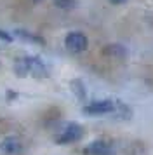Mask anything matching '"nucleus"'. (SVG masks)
Masks as SVG:
<instances>
[{
  "label": "nucleus",
  "instance_id": "1",
  "mask_svg": "<svg viewBox=\"0 0 153 155\" xmlns=\"http://www.w3.org/2000/svg\"><path fill=\"white\" fill-rule=\"evenodd\" d=\"M14 70H16V75H19V77H24L26 73H31L33 77H38V78L47 77L45 64L40 61V58H35V56L21 58L19 61H16Z\"/></svg>",
  "mask_w": 153,
  "mask_h": 155
},
{
  "label": "nucleus",
  "instance_id": "2",
  "mask_svg": "<svg viewBox=\"0 0 153 155\" xmlns=\"http://www.w3.org/2000/svg\"><path fill=\"white\" fill-rule=\"evenodd\" d=\"M117 108V103L111 99H101V101H92L89 105L83 106V112L87 115H106V113H113Z\"/></svg>",
  "mask_w": 153,
  "mask_h": 155
},
{
  "label": "nucleus",
  "instance_id": "3",
  "mask_svg": "<svg viewBox=\"0 0 153 155\" xmlns=\"http://www.w3.org/2000/svg\"><path fill=\"white\" fill-rule=\"evenodd\" d=\"M82 136H83V129L80 124H68L63 129V133L56 138V143H59V145L75 143V141L82 140Z\"/></svg>",
  "mask_w": 153,
  "mask_h": 155
},
{
  "label": "nucleus",
  "instance_id": "4",
  "mask_svg": "<svg viewBox=\"0 0 153 155\" xmlns=\"http://www.w3.org/2000/svg\"><path fill=\"white\" fill-rule=\"evenodd\" d=\"M64 44H66V49L70 52L80 54V52H83V51L87 49V44L89 42H87V37L83 35V33H80V31H71V33L66 35Z\"/></svg>",
  "mask_w": 153,
  "mask_h": 155
},
{
  "label": "nucleus",
  "instance_id": "5",
  "mask_svg": "<svg viewBox=\"0 0 153 155\" xmlns=\"http://www.w3.org/2000/svg\"><path fill=\"white\" fill-rule=\"evenodd\" d=\"M83 153L85 155H115V148H113V145H111L110 141L96 140L85 147Z\"/></svg>",
  "mask_w": 153,
  "mask_h": 155
},
{
  "label": "nucleus",
  "instance_id": "6",
  "mask_svg": "<svg viewBox=\"0 0 153 155\" xmlns=\"http://www.w3.org/2000/svg\"><path fill=\"white\" fill-rule=\"evenodd\" d=\"M0 150L5 155H19L23 152V145H21V141L16 136H7L5 140L2 141Z\"/></svg>",
  "mask_w": 153,
  "mask_h": 155
},
{
  "label": "nucleus",
  "instance_id": "7",
  "mask_svg": "<svg viewBox=\"0 0 153 155\" xmlns=\"http://www.w3.org/2000/svg\"><path fill=\"white\" fill-rule=\"evenodd\" d=\"M104 54H111V56H124L125 54V49L122 47V45H118V44H111V45H108L106 49H104Z\"/></svg>",
  "mask_w": 153,
  "mask_h": 155
},
{
  "label": "nucleus",
  "instance_id": "8",
  "mask_svg": "<svg viewBox=\"0 0 153 155\" xmlns=\"http://www.w3.org/2000/svg\"><path fill=\"white\" fill-rule=\"evenodd\" d=\"M71 89H76L78 98L83 99V87H82V82H80V80H73V82H71Z\"/></svg>",
  "mask_w": 153,
  "mask_h": 155
},
{
  "label": "nucleus",
  "instance_id": "9",
  "mask_svg": "<svg viewBox=\"0 0 153 155\" xmlns=\"http://www.w3.org/2000/svg\"><path fill=\"white\" fill-rule=\"evenodd\" d=\"M56 5H57V7H66V9L75 7L73 0H56Z\"/></svg>",
  "mask_w": 153,
  "mask_h": 155
},
{
  "label": "nucleus",
  "instance_id": "10",
  "mask_svg": "<svg viewBox=\"0 0 153 155\" xmlns=\"http://www.w3.org/2000/svg\"><path fill=\"white\" fill-rule=\"evenodd\" d=\"M0 38H2V40H5V42H11V40H12V37L9 35V33H5V31H4V33L0 31Z\"/></svg>",
  "mask_w": 153,
  "mask_h": 155
},
{
  "label": "nucleus",
  "instance_id": "11",
  "mask_svg": "<svg viewBox=\"0 0 153 155\" xmlns=\"http://www.w3.org/2000/svg\"><path fill=\"white\" fill-rule=\"evenodd\" d=\"M111 4H118V5H120V4H125V2H127V0H110Z\"/></svg>",
  "mask_w": 153,
  "mask_h": 155
}]
</instances>
